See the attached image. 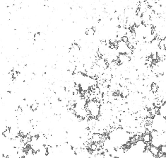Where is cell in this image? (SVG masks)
Here are the masks:
<instances>
[{"label": "cell", "mask_w": 166, "mask_h": 158, "mask_svg": "<svg viewBox=\"0 0 166 158\" xmlns=\"http://www.w3.org/2000/svg\"><path fill=\"white\" fill-rule=\"evenodd\" d=\"M151 138H152V137H151V133H147V132H146V133L143 134V135L142 137L143 141L145 143H148V142H150V141L151 140Z\"/></svg>", "instance_id": "obj_1"}, {"label": "cell", "mask_w": 166, "mask_h": 158, "mask_svg": "<svg viewBox=\"0 0 166 158\" xmlns=\"http://www.w3.org/2000/svg\"><path fill=\"white\" fill-rule=\"evenodd\" d=\"M149 150L151 152V153L153 154V155H157V154H159V152H160V151H159L158 147H155V146H154V145L151 146V147H150V148H149Z\"/></svg>", "instance_id": "obj_2"}, {"label": "cell", "mask_w": 166, "mask_h": 158, "mask_svg": "<svg viewBox=\"0 0 166 158\" xmlns=\"http://www.w3.org/2000/svg\"><path fill=\"white\" fill-rule=\"evenodd\" d=\"M162 42V44H163V46H164V49L166 50V37L163 38L161 39Z\"/></svg>", "instance_id": "obj_3"}]
</instances>
